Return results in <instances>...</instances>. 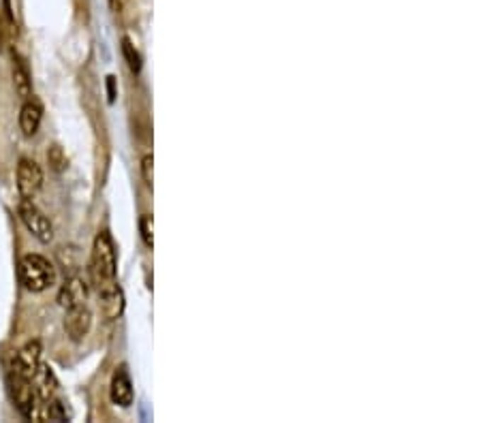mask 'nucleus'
<instances>
[{"instance_id":"obj_13","label":"nucleus","mask_w":481,"mask_h":423,"mask_svg":"<svg viewBox=\"0 0 481 423\" xmlns=\"http://www.w3.org/2000/svg\"><path fill=\"white\" fill-rule=\"evenodd\" d=\"M13 86H16V92L22 98L30 96V75H28V69H26L24 60L16 52H13Z\"/></svg>"},{"instance_id":"obj_21","label":"nucleus","mask_w":481,"mask_h":423,"mask_svg":"<svg viewBox=\"0 0 481 423\" xmlns=\"http://www.w3.org/2000/svg\"><path fill=\"white\" fill-rule=\"evenodd\" d=\"M109 5H111L113 11H120V9H123V5H125V0H109Z\"/></svg>"},{"instance_id":"obj_12","label":"nucleus","mask_w":481,"mask_h":423,"mask_svg":"<svg viewBox=\"0 0 481 423\" xmlns=\"http://www.w3.org/2000/svg\"><path fill=\"white\" fill-rule=\"evenodd\" d=\"M43 120V107L37 101H26L22 111H20V128L24 132V137H33L37 135L39 126Z\"/></svg>"},{"instance_id":"obj_1","label":"nucleus","mask_w":481,"mask_h":423,"mask_svg":"<svg viewBox=\"0 0 481 423\" xmlns=\"http://www.w3.org/2000/svg\"><path fill=\"white\" fill-rule=\"evenodd\" d=\"M115 269H118V263H115V248H113L111 235L107 231H101L94 237L92 254H90V276L96 289L113 285Z\"/></svg>"},{"instance_id":"obj_3","label":"nucleus","mask_w":481,"mask_h":423,"mask_svg":"<svg viewBox=\"0 0 481 423\" xmlns=\"http://www.w3.org/2000/svg\"><path fill=\"white\" fill-rule=\"evenodd\" d=\"M20 218L26 225V229L41 242V244H50L54 239V227L50 222V218L30 201V199H22L18 205Z\"/></svg>"},{"instance_id":"obj_11","label":"nucleus","mask_w":481,"mask_h":423,"mask_svg":"<svg viewBox=\"0 0 481 423\" xmlns=\"http://www.w3.org/2000/svg\"><path fill=\"white\" fill-rule=\"evenodd\" d=\"M33 389H35V393L41 397V400H52L54 395H56V391H58V378H56V374H54V370L47 366V363H39V368L35 370V374H33Z\"/></svg>"},{"instance_id":"obj_8","label":"nucleus","mask_w":481,"mask_h":423,"mask_svg":"<svg viewBox=\"0 0 481 423\" xmlns=\"http://www.w3.org/2000/svg\"><path fill=\"white\" fill-rule=\"evenodd\" d=\"M98 308H101V315L107 321H115V319L123 317V312H125V293H123V289L115 285V282H113V285H107V287L98 289Z\"/></svg>"},{"instance_id":"obj_15","label":"nucleus","mask_w":481,"mask_h":423,"mask_svg":"<svg viewBox=\"0 0 481 423\" xmlns=\"http://www.w3.org/2000/svg\"><path fill=\"white\" fill-rule=\"evenodd\" d=\"M47 163H50V169L56 171V174H60V171L67 169V154H64V150L58 144L50 146V150H47Z\"/></svg>"},{"instance_id":"obj_18","label":"nucleus","mask_w":481,"mask_h":423,"mask_svg":"<svg viewBox=\"0 0 481 423\" xmlns=\"http://www.w3.org/2000/svg\"><path fill=\"white\" fill-rule=\"evenodd\" d=\"M152 165H154L152 154H146L142 159V174H144V182H146L148 188H152V182H154V178H152Z\"/></svg>"},{"instance_id":"obj_16","label":"nucleus","mask_w":481,"mask_h":423,"mask_svg":"<svg viewBox=\"0 0 481 423\" xmlns=\"http://www.w3.org/2000/svg\"><path fill=\"white\" fill-rule=\"evenodd\" d=\"M47 419L50 421H64L67 419V410L62 406V402L58 400H47Z\"/></svg>"},{"instance_id":"obj_9","label":"nucleus","mask_w":481,"mask_h":423,"mask_svg":"<svg viewBox=\"0 0 481 423\" xmlns=\"http://www.w3.org/2000/svg\"><path fill=\"white\" fill-rule=\"evenodd\" d=\"M88 295H90L88 282H86L81 276H73V278H69V280L64 282V285H62V289H60V293H58V304H60L64 310H69V308H73V306L86 304Z\"/></svg>"},{"instance_id":"obj_14","label":"nucleus","mask_w":481,"mask_h":423,"mask_svg":"<svg viewBox=\"0 0 481 423\" xmlns=\"http://www.w3.org/2000/svg\"><path fill=\"white\" fill-rule=\"evenodd\" d=\"M123 54H125V60H127L129 69H131L133 73H140V71H142V56H140V52L135 50V45L131 43L129 37L123 39Z\"/></svg>"},{"instance_id":"obj_6","label":"nucleus","mask_w":481,"mask_h":423,"mask_svg":"<svg viewBox=\"0 0 481 423\" xmlns=\"http://www.w3.org/2000/svg\"><path fill=\"white\" fill-rule=\"evenodd\" d=\"M92 329V312L86 304L73 306L64 315V332L73 342L84 340Z\"/></svg>"},{"instance_id":"obj_10","label":"nucleus","mask_w":481,"mask_h":423,"mask_svg":"<svg viewBox=\"0 0 481 423\" xmlns=\"http://www.w3.org/2000/svg\"><path fill=\"white\" fill-rule=\"evenodd\" d=\"M109 395H111V402L123 406V408H129L133 404V383H131V376L127 372V366H120L111 378V387H109Z\"/></svg>"},{"instance_id":"obj_20","label":"nucleus","mask_w":481,"mask_h":423,"mask_svg":"<svg viewBox=\"0 0 481 423\" xmlns=\"http://www.w3.org/2000/svg\"><path fill=\"white\" fill-rule=\"evenodd\" d=\"M5 43H7V28L0 24V52L5 50Z\"/></svg>"},{"instance_id":"obj_2","label":"nucleus","mask_w":481,"mask_h":423,"mask_svg":"<svg viewBox=\"0 0 481 423\" xmlns=\"http://www.w3.org/2000/svg\"><path fill=\"white\" fill-rule=\"evenodd\" d=\"M18 276H20V282L24 285V289L30 291V293H43L56 282L54 265L41 254L22 256L20 267H18Z\"/></svg>"},{"instance_id":"obj_7","label":"nucleus","mask_w":481,"mask_h":423,"mask_svg":"<svg viewBox=\"0 0 481 423\" xmlns=\"http://www.w3.org/2000/svg\"><path fill=\"white\" fill-rule=\"evenodd\" d=\"M39 363H41V342L39 340H30L16 353L11 372H16V374H20V376L30 380L35 370L39 368Z\"/></svg>"},{"instance_id":"obj_19","label":"nucleus","mask_w":481,"mask_h":423,"mask_svg":"<svg viewBox=\"0 0 481 423\" xmlns=\"http://www.w3.org/2000/svg\"><path fill=\"white\" fill-rule=\"evenodd\" d=\"M107 101H109V103L115 101V77H113V75L107 77Z\"/></svg>"},{"instance_id":"obj_5","label":"nucleus","mask_w":481,"mask_h":423,"mask_svg":"<svg viewBox=\"0 0 481 423\" xmlns=\"http://www.w3.org/2000/svg\"><path fill=\"white\" fill-rule=\"evenodd\" d=\"M41 186H43L41 167L30 159H22L18 165V191L22 199H33L41 191Z\"/></svg>"},{"instance_id":"obj_4","label":"nucleus","mask_w":481,"mask_h":423,"mask_svg":"<svg viewBox=\"0 0 481 423\" xmlns=\"http://www.w3.org/2000/svg\"><path fill=\"white\" fill-rule=\"evenodd\" d=\"M7 387H9V393H11V400L16 404V408L24 414V417H33L35 410H37V393L30 385L28 378L11 372L9 378H7Z\"/></svg>"},{"instance_id":"obj_17","label":"nucleus","mask_w":481,"mask_h":423,"mask_svg":"<svg viewBox=\"0 0 481 423\" xmlns=\"http://www.w3.org/2000/svg\"><path fill=\"white\" fill-rule=\"evenodd\" d=\"M140 231H142V239H144V244L148 246V248H152L154 246V237H152V216H142V220H140Z\"/></svg>"}]
</instances>
